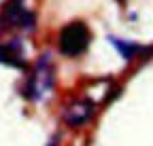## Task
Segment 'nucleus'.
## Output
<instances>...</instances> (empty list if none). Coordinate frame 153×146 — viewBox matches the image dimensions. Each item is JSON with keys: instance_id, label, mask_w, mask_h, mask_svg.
I'll return each instance as SVG.
<instances>
[{"instance_id": "1", "label": "nucleus", "mask_w": 153, "mask_h": 146, "mask_svg": "<svg viewBox=\"0 0 153 146\" xmlns=\"http://www.w3.org/2000/svg\"><path fill=\"white\" fill-rule=\"evenodd\" d=\"M36 28V15L26 0H7L0 9V32L22 30L32 32Z\"/></svg>"}, {"instance_id": "2", "label": "nucleus", "mask_w": 153, "mask_h": 146, "mask_svg": "<svg viewBox=\"0 0 153 146\" xmlns=\"http://www.w3.org/2000/svg\"><path fill=\"white\" fill-rule=\"evenodd\" d=\"M53 62H51V55H41L36 59L32 72L28 74V81H26V87H24V95L32 102L41 100L43 95H47L51 87H53Z\"/></svg>"}, {"instance_id": "3", "label": "nucleus", "mask_w": 153, "mask_h": 146, "mask_svg": "<svg viewBox=\"0 0 153 146\" xmlns=\"http://www.w3.org/2000/svg\"><path fill=\"white\" fill-rule=\"evenodd\" d=\"M91 40L89 28L83 21H70L62 28L60 38H57V49L66 57H79L87 51Z\"/></svg>"}, {"instance_id": "4", "label": "nucleus", "mask_w": 153, "mask_h": 146, "mask_svg": "<svg viewBox=\"0 0 153 146\" xmlns=\"http://www.w3.org/2000/svg\"><path fill=\"white\" fill-rule=\"evenodd\" d=\"M94 110H96V106H94L91 100H87V98H76V100H72V102L64 108L62 119H64V123H66L68 127H83V125L91 119Z\"/></svg>"}, {"instance_id": "5", "label": "nucleus", "mask_w": 153, "mask_h": 146, "mask_svg": "<svg viewBox=\"0 0 153 146\" xmlns=\"http://www.w3.org/2000/svg\"><path fill=\"white\" fill-rule=\"evenodd\" d=\"M0 64L11 66L22 70L26 68V57H24V45L19 38H11L7 43H0Z\"/></svg>"}, {"instance_id": "6", "label": "nucleus", "mask_w": 153, "mask_h": 146, "mask_svg": "<svg viewBox=\"0 0 153 146\" xmlns=\"http://www.w3.org/2000/svg\"><path fill=\"white\" fill-rule=\"evenodd\" d=\"M108 40H111V45L113 47H117V51L123 55V59H134L138 55V53H143L145 51V47H140V45H136V43H132V40H121V38H115V36H108Z\"/></svg>"}]
</instances>
